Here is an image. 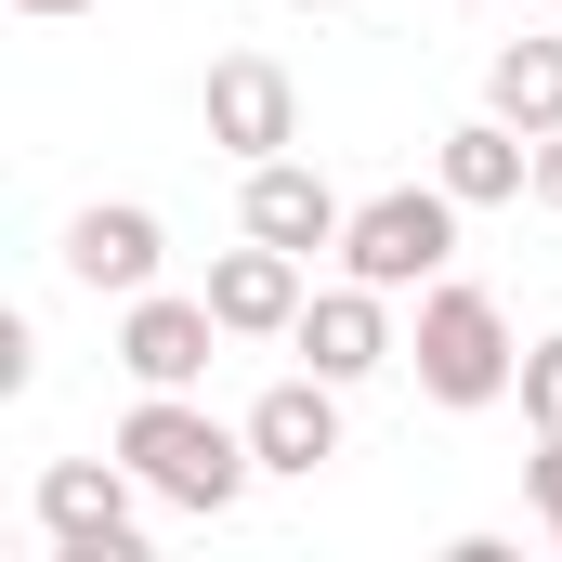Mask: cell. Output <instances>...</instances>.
Here are the masks:
<instances>
[{
  "mask_svg": "<svg viewBox=\"0 0 562 562\" xmlns=\"http://www.w3.org/2000/svg\"><path fill=\"white\" fill-rule=\"evenodd\" d=\"M119 458L157 484V510H196V524H223V510L262 484V458H249V419H210L196 393H132V419H119Z\"/></svg>",
  "mask_w": 562,
  "mask_h": 562,
  "instance_id": "6da1fadb",
  "label": "cell"
},
{
  "mask_svg": "<svg viewBox=\"0 0 562 562\" xmlns=\"http://www.w3.org/2000/svg\"><path fill=\"white\" fill-rule=\"evenodd\" d=\"M406 367H419V393L431 406H497L510 380H524V340H510V314H497V288H471V276H431L419 288V327H406Z\"/></svg>",
  "mask_w": 562,
  "mask_h": 562,
  "instance_id": "7a4b0ae2",
  "label": "cell"
},
{
  "mask_svg": "<svg viewBox=\"0 0 562 562\" xmlns=\"http://www.w3.org/2000/svg\"><path fill=\"white\" fill-rule=\"evenodd\" d=\"M144 484L132 458L105 445V458H40V537L53 562H144Z\"/></svg>",
  "mask_w": 562,
  "mask_h": 562,
  "instance_id": "3957f363",
  "label": "cell"
},
{
  "mask_svg": "<svg viewBox=\"0 0 562 562\" xmlns=\"http://www.w3.org/2000/svg\"><path fill=\"white\" fill-rule=\"evenodd\" d=\"M458 262V196L445 183H393V196H353V223H340V276H367V288H431Z\"/></svg>",
  "mask_w": 562,
  "mask_h": 562,
  "instance_id": "277c9868",
  "label": "cell"
},
{
  "mask_svg": "<svg viewBox=\"0 0 562 562\" xmlns=\"http://www.w3.org/2000/svg\"><path fill=\"white\" fill-rule=\"evenodd\" d=\"M223 340H236V327L210 314V288H144V301H119V367H132V393H196Z\"/></svg>",
  "mask_w": 562,
  "mask_h": 562,
  "instance_id": "5b68a950",
  "label": "cell"
},
{
  "mask_svg": "<svg viewBox=\"0 0 562 562\" xmlns=\"http://www.w3.org/2000/svg\"><path fill=\"white\" fill-rule=\"evenodd\" d=\"M196 119H210V144H223L236 170H262V157H288V144H301V79H288L276 53H210Z\"/></svg>",
  "mask_w": 562,
  "mask_h": 562,
  "instance_id": "8992f818",
  "label": "cell"
},
{
  "mask_svg": "<svg viewBox=\"0 0 562 562\" xmlns=\"http://www.w3.org/2000/svg\"><path fill=\"white\" fill-rule=\"evenodd\" d=\"M288 353H301L314 380H340V393H353V380H380V367L406 353V340H393V288H367V276L314 288V301H301V327H288Z\"/></svg>",
  "mask_w": 562,
  "mask_h": 562,
  "instance_id": "52a82bcc",
  "label": "cell"
},
{
  "mask_svg": "<svg viewBox=\"0 0 562 562\" xmlns=\"http://www.w3.org/2000/svg\"><path fill=\"white\" fill-rule=\"evenodd\" d=\"M66 288H92V301H144L157 288V262H170V223L144 210V196H92L79 223H66Z\"/></svg>",
  "mask_w": 562,
  "mask_h": 562,
  "instance_id": "ba28073f",
  "label": "cell"
},
{
  "mask_svg": "<svg viewBox=\"0 0 562 562\" xmlns=\"http://www.w3.org/2000/svg\"><path fill=\"white\" fill-rule=\"evenodd\" d=\"M236 223L314 262V249H340V223H353V196H340V183H327L314 157H262V170H249V196H236Z\"/></svg>",
  "mask_w": 562,
  "mask_h": 562,
  "instance_id": "9c48e42d",
  "label": "cell"
},
{
  "mask_svg": "<svg viewBox=\"0 0 562 562\" xmlns=\"http://www.w3.org/2000/svg\"><path fill=\"white\" fill-rule=\"evenodd\" d=\"M301 276H314L301 249H276V236H249V249H223V262H210V314H223L236 340H288V327H301V301H314Z\"/></svg>",
  "mask_w": 562,
  "mask_h": 562,
  "instance_id": "30bf717a",
  "label": "cell"
},
{
  "mask_svg": "<svg viewBox=\"0 0 562 562\" xmlns=\"http://www.w3.org/2000/svg\"><path fill=\"white\" fill-rule=\"evenodd\" d=\"M249 458H262L276 484H314V471L340 458V380H314V367L276 380V393L249 406Z\"/></svg>",
  "mask_w": 562,
  "mask_h": 562,
  "instance_id": "8fae6325",
  "label": "cell"
},
{
  "mask_svg": "<svg viewBox=\"0 0 562 562\" xmlns=\"http://www.w3.org/2000/svg\"><path fill=\"white\" fill-rule=\"evenodd\" d=\"M431 183H445L458 210H510V196H537V132H510V119L484 105V119H458V132L431 144Z\"/></svg>",
  "mask_w": 562,
  "mask_h": 562,
  "instance_id": "7c38bea8",
  "label": "cell"
},
{
  "mask_svg": "<svg viewBox=\"0 0 562 562\" xmlns=\"http://www.w3.org/2000/svg\"><path fill=\"white\" fill-rule=\"evenodd\" d=\"M484 105L510 132H562V40H497L484 53Z\"/></svg>",
  "mask_w": 562,
  "mask_h": 562,
  "instance_id": "4fadbf2b",
  "label": "cell"
},
{
  "mask_svg": "<svg viewBox=\"0 0 562 562\" xmlns=\"http://www.w3.org/2000/svg\"><path fill=\"white\" fill-rule=\"evenodd\" d=\"M510 393H524V431H562V327L524 340V380H510Z\"/></svg>",
  "mask_w": 562,
  "mask_h": 562,
  "instance_id": "5bb4252c",
  "label": "cell"
},
{
  "mask_svg": "<svg viewBox=\"0 0 562 562\" xmlns=\"http://www.w3.org/2000/svg\"><path fill=\"white\" fill-rule=\"evenodd\" d=\"M524 497H537V524H550V550H562V431H537V458H524Z\"/></svg>",
  "mask_w": 562,
  "mask_h": 562,
  "instance_id": "9a60e30c",
  "label": "cell"
},
{
  "mask_svg": "<svg viewBox=\"0 0 562 562\" xmlns=\"http://www.w3.org/2000/svg\"><path fill=\"white\" fill-rule=\"evenodd\" d=\"M26 380H40V327H26V314H0V393H26Z\"/></svg>",
  "mask_w": 562,
  "mask_h": 562,
  "instance_id": "2e32d148",
  "label": "cell"
},
{
  "mask_svg": "<svg viewBox=\"0 0 562 562\" xmlns=\"http://www.w3.org/2000/svg\"><path fill=\"white\" fill-rule=\"evenodd\" d=\"M537 210L562 223V132H537Z\"/></svg>",
  "mask_w": 562,
  "mask_h": 562,
  "instance_id": "e0dca14e",
  "label": "cell"
},
{
  "mask_svg": "<svg viewBox=\"0 0 562 562\" xmlns=\"http://www.w3.org/2000/svg\"><path fill=\"white\" fill-rule=\"evenodd\" d=\"M0 13H40V26H53V13H105V0H0Z\"/></svg>",
  "mask_w": 562,
  "mask_h": 562,
  "instance_id": "ac0fdd59",
  "label": "cell"
},
{
  "mask_svg": "<svg viewBox=\"0 0 562 562\" xmlns=\"http://www.w3.org/2000/svg\"><path fill=\"white\" fill-rule=\"evenodd\" d=\"M288 13H340V0H288Z\"/></svg>",
  "mask_w": 562,
  "mask_h": 562,
  "instance_id": "d6986e66",
  "label": "cell"
},
{
  "mask_svg": "<svg viewBox=\"0 0 562 562\" xmlns=\"http://www.w3.org/2000/svg\"><path fill=\"white\" fill-rule=\"evenodd\" d=\"M458 13H471V0H458Z\"/></svg>",
  "mask_w": 562,
  "mask_h": 562,
  "instance_id": "ffe728a7",
  "label": "cell"
}]
</instances>
